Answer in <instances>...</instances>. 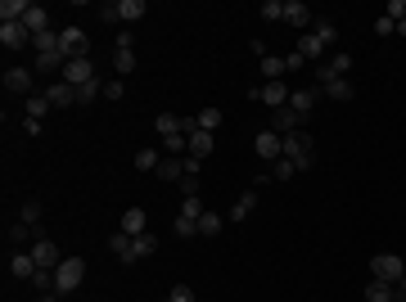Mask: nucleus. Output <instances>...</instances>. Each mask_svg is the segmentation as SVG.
<instances>
[{
    "label": "nucleus",
    "instance_id": "21",
    "mask_svg": "<svg viewBox=\"0 0 406 302\" xmlns=\"http://www.w3.org/2000/svg\"><path fill=\"white\" fill-rule=\"evenodd\" d=\"M253 207H257V194H253V190L239 194V199L230 203V221H235V225H239V221H248V216H253Z\"/></svg>",
    "mask_w": 406,
    "mask_h": 302
},
{
    "label": "nucleus",
    "instance_id": "16",
    "mask_svg": "<svg viewBox=\"0 0 406 302\" xmlns=\"http://www.w3.org/2000/svg\"><path fill=\"white\" fill-rule=\"evenodd\" d=\"M321 90H325L330 100H338V104H347V100L356 95V86H352L347 77H321Z\"/></svg>",
    "mask_w": 406,
    "mask_h": 302
},
{
    "label": "nucleus",
    "instance_id": "19",
    "mask_svg": "<svg viewBox=\"0 0 406 302\" xmlns=\"http://www.w3.org/2000/svg\"><path fill=\"white\" fill-rule=\"evenodd\" d=\"M312 36H316L321 45H334V41H338V27H334V18L316 14V18H312Z\"/></svg>",
    "mask_w": 406,
    "mask_h": 302
},
{
    "label": "nucleus",
    "instance_id": "17",
    "mask_svg": "<svg viewBox=\"0 0 406 302\" xmlns=\"http://www.w3.org/2000/svg\"><path fill=\"white\" fill-rule=\"evenodd\" d=\"M118 230H122V235H131V239L149 230V216H144V207H127V212H122V225H118Z\"/></svg>",
    "mask_w": 406,
    "mask_h": 302
},
{
    "label": "nucleus",
    "instance_id": "49",
    "mask_svg": "<svg viewBox=\"0 0 406 302\" xmlns=\"http://www.w3.org/2000/svg\"><path fill=\"white\" fill-rule=\"evenodd\" d=\"M181 194H186V199H190V194H199V176H186V181H181Z\"/></svg>",
    "mask_w": 406,
    "mask_h": 302
},
{
    "label": "nucleus",
    "instance_id": "30",
    "mask_svg": "<svg viewBox=\"0 0 406 302\" xmlns=\"http://www.w3.org/2000/svg\"><path fill=\"white\" fill-rule=\"evenodd\" d=\"M131 163H135V172H158V163H163V154H158V149H140V154H135V158H131Z\"/></svg>",
    "mask_w": 406,
    "mask_h": 302
},
{
    "label": "nucleus",
    "instance_id": "42",
    "mask_svg": "<svg viewBox=\"0 0 406 302\" xmlns=\"http://www.w3.org/2000/svg\"><path fill=\"white\" fill-rule=\"evenodd\" d=\"M262 18H266V23L285 18V0H262Z\"/></svg>",
    "mask_w": 406,
    "mask_h": 302
},
{
    "label": "nucleus",
    "instance_id": "4",
    "mask_svg": "<svg viewBox=\"0 0 406 302\" xmlns=\"http://www.w3.org/2000/svg\"><path fill=\"white\" fill-rule=\"evenodd\" d=\"M289 95H294V90H289L285 81H266V86H248V100H262L266 109H285V104H289Z\"/></svg>",
    "mask_w": 406,
    "mask_h": 302
},
{
    "label": "nucleus",
    "instance_id": "26",
    "mask_svg": "<svg viewBox=\"0 0 406 302\" xmlns=\"http://www.w3.org/2000/svg\"><path fill=\"white\" fill-rule=\"evenodd\" d=\"M285 59H280V54H262V77L266 81H285Z\"/></svg>",
    "mask_w": 406,
    "mask_h": 302
},
{
    "label": "nucleus",
    "instance_id": "12",
    "mask_svg": "<svg viewBox=\"0 0 406 302\" xmlns=\"http://www.w3.org/2000/svg\"><path fill=\"white\" fill-rule=\"evenodd\" d=\"M316 100H321V86H298L294 95H289V109H294L298 118H307V113L316 109Z\"/></svg>",
    "mask_w": 406,
    "mask_h": 302
},
{
    "label": "nucleus",
    "instance_id": "5",
    "mask_svg": "<svg viewBox=\"0 0 406 302\" xmlns=\"http://www.w3.org/2000/svg\"><path fill=\"white\" fill-rule=\"evenodd\" d=\"M59 45H63V59H91V41H86V32L82 27H63L59 32Z\"/></svg>",
    "mask_w": 406,
    "mask_h": 302
},
{
    "label": "nucleus",
    "instance_id": "41",
    "mask_svg": "<svg viewBox=\"0 0 406 302\" xmlns=\"http://www.w3.org/2000/svg\"><path fill=\"white\" fill-rule=\"evenodd\" d=\"M203 212H208V207H203V199H199V194H190V199L181 203V216H195V221H199Z\"/></svg>",
    "mask_w": 406,
    "mask_h": 302
},
{
    "label": "nucleus",
    "instance_id": "7",
    "mask_svg": "<svg viewBox=\"0 0 406 302\" xmlns=\"http://www.w3.org/2000/svg\"><path fill=\"white\" fill-rule=\"evenodd\" d=\"M253 149H257V158H266V163H276V158H285V140L276 136V131H257L253 136Z\"/></svg>",
    "mask_w": 406,
    "mask_h": 302
},
{
    "label": "nucleus",
    "instance_id": "38",
    "mask_svg": "<svg viewBox=\"0 0 406 302\" xmlns=\"http://www.w3.org/2000/svg\"><path fill=\"white\" fill-rule=\"evenodd\" d=\"M45 113H50V100H45V95H32V100H27V118H32V122H41Z\"/></svg>",
    "mask_w": 406,
    "mask_h": 302
},
{
    "label": "nucleus",
    "instance_id": "44",
    "mask_svg": "<svg viewBox=\"0 0 406 302\" xmlns=\"http://www.w3.org/2000/svg\"><path fill=\"white\" fill-rule=\"evenodd\" d=\"M167 302H195V289H190V285H172Z\"/></svg>",
    "mask_w": 406,
    "mask_h": 302
},
{
    "label": "nucleus",
    "instance_id": "20",
    "mask_svg": "<svg viewBox=\"0 0 406 302\" xmlns=\"http://www.w3.org/2000/svg\"><path fill=\"white\" fill-rule=\"evenodd\" d=\"M144 14H149L144 0H118V23H140Z\"/></svg>",
    "mask_w": 406,
    "mask_h": 302
},
{
    "label": "nucleus",
    "instance_id": "45",
    "mask_svg": "<svg viewBox=\"0 0 406 302\" xmlns=\"http://www.w3.org/2000/svg\"><path fill=\"white\" fill-rule=\"evenodd\" d=\"M32 225H23V221H18V225H9V239H14V244H27V239H32Z\"/></svg>",
    "mask_w": 406,
    "mask_h": 302
},
{
    "label": "nucleus",
    "instance_id": "40",
    "mask_svg": "<svg viewBox=\"0 0 406 302\" xmlns=\"http://www.w3.org/2000/svg\"><path fill=\"white\" fill-rule=\"evenodd\" d=\"M172 230H176L181 239H195V235H199V221H195V216H176V225H172Z\"/></svg>",
    "mask_w": 406,
    "mask_h": 302
},
{
    "label": "nucleus",
    "instance_id": "14",
    "mask_svg": "<svg viewBox=\"0 0 406 302\" xmlns=\"http://www.w3.org/2000/svg\"><path fill=\"white\" fill-rule=\"evenodd\" d=\"M298 122H303V118H298V113L289 109V104H285V109H271V131H276V136H289V131H303Z\"/></svg>",
    "mask_w": 406,
    "mask_h": 302
},
{
    "label": "nucleus",
    "instance_id": "10",
    "mask_svg": "<svg viewBox=\"0 0 406 302\" xmlns=\"http://www.w3.org/2000/svg\"><path fill=\"white\" fill-rule=\"evenodd\" d=\"M63 81H68V86H86V81H95V63L91 59H68L63 63Z\"/></svg>",
    "mask_w": 406,
    "mask_h": 302
},
{
    "label": "nucleus",
    "instance_id": "43",
    "mask_svg": "<svg viewBox=\"0 0 406 302\" xmlns=\"http://www.w3.org/2000/svg\"><path fill=\"white\" fill-rule=\"evenodd\" d=\"M384 18H393V23H406V0H389V5H384Z\"/></svg>",
    "mask_w": 406,
    "mask_h": 302
},
{
    "label": "nucleus",
    "instance_id": "15",
    "mask_svg": "<svg viewBox=\"0 0 406 302\" xmlns=\"http://www.w3.org/2000/svg\"><path fill=\"white\" fill-rule=\"evenodd\" d=\"M109 248L113 253H118V262H122V267H135V262H140V257H135V239H131V235H109Z\"/></svg>",
    "mask_w": 406,
    "mask_h": 302
},
{
    "label": "nucleus",
    "instance_id": "24",
    "mask_svg": "<svg viewBox=\"0 0 406 302\" xmlns=\"http://www.w3.org/2000/svg\"><path fill=\"white\" fill-rule=\"evenodd\" d=\"M186 140H190V154H195V158H208V154H212V145H217V140H212L208 131H199V127L190 131Z\"/></svg>",
    "mask_w": 406,
    "mask_h": 302
},
{
    "label": "nucleus",
    "instance_id": "28",
    "mask_svg": "<svg viewBox=\"0 0 406 302\" xmlns=\"http://www.w3.org/2000/svg\"><path fill=\"white\" fill-rule=\"evenodd\" d=\"M32 50H36V54H54V50H63V45H59V32L50 27V32L32 36Z\"/></svg>",
    "mask_w": 406,
    "mask_h": 302
},
{
    "label": "nucleus",
    "instance_id": "22",
    "mask_svg": "<svg viewBox=\"0 0 406 302\" xmlns=\"http://www.w3.org/2000/svg\"><path fill=\"white\" fill-rule=\"evenodd\" d=\"M9 276H18V280H32V276H36V262H32V253H14V257H9Z\"/></svg>",
    "mask_w": 406,
    "mask_h": 302
},
{
    "label": "nucleus",
    "instance_id": "48",
    "mask_svg": "<svg viewBox=\"0 0 406 302\" xmlns=\"http://www.w3.org/2000/svg\"><path fill=\"white\" fill-rule=\"evenodd\" d=\"M303 63H307V59H303V54H298V50H294V54H285V68H289V72H298V68H303Z\"/></svg>",
    "mask_w": 406,
    "mask_h": 302
},
{
    "label": "nucleus",
    "instance_id": "34",
    "mask_svg": "<svg viewBox=\"0 0 406 302\" xmlns=\"http://www.w3.org/2000/svg\"><path fill=\"white\" fill-rule=\"evenodd\" d=\"M221 225H226V221H221V212H203V216H199V235H203V239L221 235Z\"/></svg>",
    "mask_w": 406,
    "mask_h": 302
},
{
    "label": "nucleus",
    "instance_id": "1",
    "mask_svg": "<svg viewBox=\"0 0 406 302\" xmlns=\"http://www.w3.org/2000/svg\"><path fill=\"white\" fill-rule=\"evenodd\" d=\"M285 140V158L289 163L298 167V172H312V163H316V145H312V136H307V131H289V136H280Z\"/></svg>",
    "mask_w": 406,
    "mask_h": 302
},
{
    "label": "nucleus",
    "instance_id": "33",
    "mask_svg": "<svg viewBox=\"0 0 406 302\" xmlns=\"http://www.w3.org/2000/svg\"><path fill=\"white\" fill-rule=\"evenodd\" d=\"M100 95H104V81H100V77L86 81V86H77V104H82V109H86V104H95Z\"/></svg>",
    "mask_w": 406,
    "mask_h": 302
},
{
    "label": "nucleus",
    "instance_id": "37",
    "mask_svg": "<svg viewBox=\"0 0 406 302\" xmlns=\"http://www.w3.org/2000/svg\"><path fill=\"white\" fill-rule=\"evenodd\" d=\"M153 253H158V239H153L149 230L135 235V257H153Z\"/></svg>",
    "mask_w": 406,
    "mask_h": 302
},
{
    "label": "nucleus",
    "instance_id": "8",
    "mask_svg": "<svg viewBox=\"0 0 406 302\" xmlns=\"http://www.w3.org/2000/svg\"><path fill=\"white\" fill-rule=\"evenodd\" d=\"M312 18H316V14H312V9H307V5H303V0H285V23H289V27H294V32H298V36H303V32H307V27H312Z\"/></svg>",
    "mask_w": 406,
    "mask_h": 302
},
{
    "label": "nucleus",
    "instance_id": "47",
    "mask_svg": "<svg viewBox=\"0 0 406 302\" xmlns=\"http://www.w3.org/2000/svg\"><path fill=\"white\" fill-rule=\"evenodd\" d=\"M375 32H379V36H393V32H398V23H393V18H375Z\"/></svg>",
    "mask_w": 406,
    "mask_h": 302
},
{
    "label": "nucleus",
    "instance_id": "23",
    "mask_svg": "<svg viewBox=\"0 0 406 302\" xmlns=\"http://www.w3.org/2000/svg\"><path fill=\"white\" fill-rule=\"evenodd\" d=\"M23 27H27V32H32V36L50 32V14H45L41 5H32V9H27V18H23Z\"/></svg>",
    "mask_w": 406,
    "mask_h": 302
},
{
    "label": "nucleus",
    "instance_id": "39",
    "mask_svg": "<svg viewBox=\"0 0 406 302\" xmlns=\"http://www.w3.org/2000/svg\"><path fill=\"white\" fill-rule=\"evenodd\" d=\"M294 172H298V167L289 163V158H276V163H271V181H289Z\"/></svg>",
    "mask_w": 406,
    "mask_h": 302
},
{
    "label": "nucleus",
    "instance_id": "11",
    "mask_svg": "<svg viewBox=\"0 0 406 302\" xmlns=\"http://www.w3.org/2000/svg\"><path fill=\"white\" fill-rule=\"evenodd\" d=\"M0 45L5 50H23V45H32V32L23 23H0Z\"/></svg>",
    "mask_w": 406,
    "mask_h": 302
},
{
    "label": "nucleus",
    "instance_id": "29",
    "mask_svg": "<svg viewBox=\"0 0 406 302\" xmlns=\"http://www.w3.org/2000/svg\"><path fill=\"white\" fill-rule=\"evenodd\" d=\"M221 122H226V118H221V109H203L199 118H195V127H199V131H208V136H217Z\"/></svg>",
    "mask_w": 406,
    "mask_h": 302
},
{
    "label": "nucleus",
    "instance_id": "31",
    "mask_svg": "<svg viewBox=\"0 0 406 302\" xmlns=\"http://www.w3.org/2000/svg\"><path fill=\"white\" fill-rule=\"evenodd\" d=\"M366 302H393V285L389 280H370L366 285Z\"/></svg>",
    "mask_w": 406,
    "mask_h": 302
},
{
    "label": "nucleus",
    "instance_id": "32",
    "mask_svg": "<svg viewBox=\"0 0 406 302\" xmlns=\"http://www.w3.org/2000/svg\"><path fill=\"white\" fill-rule=\"evenodd\" d=\"M113 63H118V77H127V72L135 68V50H127V45H113Z\"/></svg>",
    "mask_w": 406,
    "mask_h": 302
},
{
    "label": "nucleus",
    "instance_id": "6",
    "mask_svg": "<svg viewBox=\"0 0 406 302\" xmlns=\"http://www.w3.org/2000/svg\"><path fill=\"white\" fill-rule=\"evenodd\" d=\"M27 253H32V262H36V267H45V271H54V267L63 262V257H59V244H54V239H45V235H36Z\"/></svg>",
    "mask_w": 406,
    "mask_h": 302
},
{
    "label": "nucleus",
    "instance_id": "46",
    "mask_svg": "<svg viewBox=\"0 0 406 302\" xmlns=\"http://www.w3.org/2000/svg\"><path fill=\"white\" fill-rule=\"evenodd\" d=\"M122 95H127V86H122V77L104 81V100H122Z\"/></svg>",
    "mask_w": 406,
    "mask_h": 302
},
{
    "label": "nucleus",
    "instance_id": "50",
    "mask_svg": "<svg viewBox=\"0 0 406 302\" xmlns=\"http://www.w3.org/2000/svg\"><path fill=\"white\" fill-rule=\"evenodd\" d=\"M100 18L104 23H118V5H100Z\"/></svg>",
    "mask_w": 406,
    "mask_h": 302
},
{
    "label": "nucleus",
    "instance_id": "9",
    "mask_svg": "<svg viewBox=\"0 0 406 302\" xmlns=\"http://www.w3.org/2000/svg\"><path fill=\"white\" fill-rule=\"evenodd\" d=\"M32 81H36L32 68H9L5 72V90H9V95H27V100H32Z\"/></svg>",
    "mask_w": 406,
    "mask_h": 302
},
{
    "label": "nucleus",
    "instance_id": "36",
    "mask_svg": "<svg viewBox=\"0 0 406 302\" xmlns=\"http://www.w3.org/2000/svg\"><path fill=\"white\" fill-rule=\"evenodd\" d=\"M18 221L36 230V225H41V203H36V199H27V203H23V212H18Z\"/></svg>",
    "mask_w": 406,
    "mask_h": 302
},
{
    "label": "nucleus",
    "instance_id": "51",
    "mask_svg": "<svg viewBox=\"0 0 406 302\" xmlns=\"http://www.w3.org/2000/svg\"><path fill=\"white\" fill-rule=\"evenodd\" d=\"M393 302H406V276L398 280V285H393Z\"/></svg>",
    "mask_w": 406,
    "mask_h": 302
},
{
    "label": "nucleus",
    "instance_id": "27",
    "mask_svg": "<svg viewBox=\"0 0 406 302\" xmlns=\"http://www.w3.org/2000/svg\"><path fill=\"white\" fill-rule=\"evenodd\" d=\"M298 54H303V59H307V63H312V59H321V54H325V45H321V41H316V36H312V32H303V36H298Z\"/></svg>",
    "mask_w": 406,
    "mask_h": 302
},
{
    "label": "nucleus",
    "instance_id": "35",
    "mask_svg": "<svg viewBox=\"0 0 406 302\" xmlns=\"http://www.w3.org/2000/svg\"><path fill=\"white\" fill-rule=\"evenodd\" d=\"M32 289H41V294H54V271H45V267H36V276L27 280Z\"/></svg>",
    "mask_w": 406,
    "mask_h": 302
},
{
    "label": "nucleus",
    "instance_id": "18",
    "mask_svg": "<svg viewBox=\"0 0 406 302\" xmlns=\"http://www.w3.org/2000/svg\"><path fill=\"white\" fill-rule=\"evenodd\" d=\"M347 72H352V54L338 50L334 63H321V68H316V81H321V77H347Z\"/></svg>",
    "mask_w": 406,
    "mask_h": 302
},
{
    "label": "nucleus",
    "instance_id": "13",
    "mask_svg": "<svg viewBox=\"0 0 406 302\" xmlns=\"http://www.w3.org/2000/svg\"><path fill=\"white\" fill-rule=\"evenodd\" d=\"M45 100H50V109H73L77 104V86H68V81H54V86L41 90Z\"/></svg>",
    "mask_w": 406,
    "mask_h": 302
},
{
    "label": "nucleus",
    "instance_id": "2",
    "mask_svg": "<svg viewBox=\"0 0 406 302\" xmlns=\"http://www.w3.org/2000/svg\"><path fill=\"white\" fill-rule=\"evenodd\" d=\"M82 280H86V262L82 257H63L59 267H54V294L68 298L73 289H82Z\"/></svg>",
    "mask_w": 406,
    "mask_h": 302
},
{
    "label": "nucleus",
    "instance_id": "3",
    "mask_svg": "<svg viewBox=\"0 0 406 302\" xmlns=\"http://www.w3.org/2000/svg\"><path fill=\"white\" fill-rule=\"evenodd\" d=\"M402 276H406V262L398 257V253H375V257H370V280H389V285H398Z\"/></svg>",
    "mask_w": 406,
    "mask_h": 302
},
{
    "label": "nucleus",
    "instance_id": "25",
    "mask_svg": "<svg viewBox=\"0 0 406 302\" xmlns=\"http://www.w3.org/2000/svg\"><path fill=\"white\" fill-rule=\"evenodd\" d=\"M158 181H186V158H163V163H158Z\"/></svg>",
    "mask_w": 406,
    "mask_h": 302
}]
</instances>
